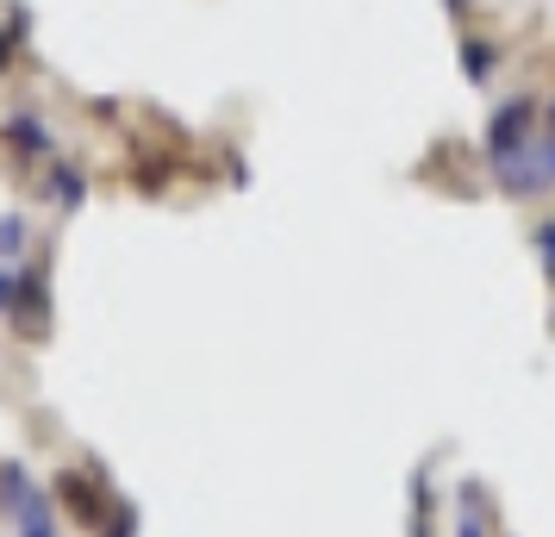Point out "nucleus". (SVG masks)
Returning a JSON list of instances; mask_svg holds the SVG:
<instances>
[{"label":"nucleus","mask_w":555,"mask_h":537,"mask_svg":"<svg viewBox=\"0 0 555 537\" xmlns=\"http://www.w3.org/2000/svg\"><path fill=\"white\" fill-rule=\"evenodd\" d=\"M525 126H530V101H505L500 113H493V126H487L493 163H500V156H518V151H525V138H518Z\"/></svg>","instance_id":"f257e3e1"},{"label":"nucleus","mask_w":555,"mask_h":537,"mask_svg":"<svg viewBox=\"0 0 555 537\" xmlns=\"http://www.w3.org/2000/svg\"><path fill=\"white\" fill-rule=\"evenodd\" d=\"M7 144L20 156H38V151H51V131L38 126V119H13V126H7Z\"/></svg>","instance_id":"f03ea898"},{"label":"nucleus","mask_w":555,"mask_h":537,"mask_svg":"<svg viewBox=\"0 0 555 537\" xmlns=\"http://www.w3.org/2000/svg\"><path fill=\"white\" fill-rule=\"evenodd\" d=\"M51 194H56L63 206H76V201H81V181L69 176V169H56V176H51Z\"/></svg>","instance_id":"7ed1b4c3"},{"label":"nucleus","mask_w":555,"mask_h":537,"mask_svg":"<svg viewBox=\"0 0 555 537\" xmlns=\"http://www.w3.org/2000/svg\"><path fill=\"white\" fill-rule=\"evenodd\" d=\"M20 244H26V226H20V219L7 213V219H0V251L13 256V251H20Z\"/></svg>","instance_id":"20e7f679"},{"label":"nucleus","mask_w":555,"mask_h":537,"mask_svg":"<svg viewBox=\"0 0 555 537\" xmlns=\"http://www.w3.org/2000/svg\"><path fill=\"white\" fill-rule=\"evenodd\" d=\"M26 537H51V519H44L38 500H26Z\"/></svg>","instance_id":"39448f33"},{"label":"nucleus","mask_w":555,"mask_h":537,"mask_svg":"<svg viewBox=\"0 0 555 537\" xmlns=\"http://www.w3.org/2000/svg\"><path fill=\"white\" fill-rule=\"evenodd\" d=\"M138 532V519H131V507H119L113 519H106V537H131Z\"/></svg>","instance_id":"423d86ee"},{"label":"nucleus","mask_w":555,"mask_h":537,"mask_svg":"<svg viewBox=\"0 0 555 537\" xmlns=\"http://www.w3.org/2000/svg\"><path fill=\"white\" fill-rule=\"evenodd\" d=\"M13 301H20V282H13V276H7V269H0V312L13 307Z\"/></svg>","instance_id":"0eeeda50"},{"label":"nucleus","mask_w":555,"mask_h":537,"mask_svg":"<svg viewBox=\"0 0 555 537\" xmlns=\"http://www.w3.org/2000/svg\"><path fill=\"white\" fill-rule=\"evenodd\" d=\"M487 63H493V56H487V44H468V69H475V76H487Z\"/></svg>","instance_id":"6e6552de"},{"label":"nucleus","mask_w":555,"mask_h":537,"mask_svg":"<svg viewBox=\"0 0 555 537\" xmlns=\"http://www.w3.org/2000/svg\"><path fill=\"white\" fill-rule=\"evenodd\" d=\"M537 251L550 256V269H555V226H543V231H537Z\"/></svg>","instance_id":"1a4fd4ad"},{"label":"nucleus","mask_w":555,"mask_h":537,"mask_svg":"<svg viewBox=\"0 0 555 537\" xmlns=\"http://www.w3.org/2000/svg\"><path fill=\"white\" fill-rule=\"evenodd\" d=\"M462 537H480V525H475V519H462Z\"/></svg>","instance_id":"9d476101"}]
</instances>
